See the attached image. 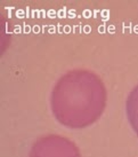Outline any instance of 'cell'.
Listing matches in <instances>:
<instances>
[{
	"mask_svg": "<svg viewBox=\"0 0 138 157\" xmlns=\"http://www.w3.org/2000/svg\"><path fill=\"white\" fill-rule=\"evenodd\" d=\"M106 88L89 70H72L60 77L52 93V110L58 122L70 128H83L102 116Z\"/></svg>",
	"mask_w": 138,
	"mask_h": 157,
	"instance_id": "6da1fadb",
	"label": "cell"
},
{
	"mask_svg": "<svg viewBox=\"0 0 138 157\" xmlns=\"http://www.w3.org/2000/svg\"><path fill=\"white\" fill-rule=\"evenodd\" d=\"M29 157H81V155L71 140L57 134H49L37 140Z\"/></svg>",
	"mask_w": 138,
	"mask_h": 157,
	"instance_id": "7a4b0ae2",
	"label": "cell"
},
{
	"mask_svg": "<svg viewBox=\"0 0 138 157\" xmlns=\"http://www.w3.org/2000/svg\"><path fill=\"white\" fill-rule=\"evenodd\" d=\"M127 117L135 133L138 135V85L131 91L125 103Z\"/></svg>",
	"mask_w": 138,
	"mask_h": 157,
	"instance_id": "3957f363",
	"label": "cell"
}]
</instances>
